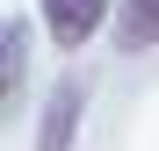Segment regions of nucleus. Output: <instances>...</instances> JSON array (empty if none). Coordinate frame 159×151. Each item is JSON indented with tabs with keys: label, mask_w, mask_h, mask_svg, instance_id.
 <instances>
[{
	"label": "nucleus",
	"mask_w": 159,
	"mask_h": 151,
	"mask_svg": "<svg viewBox=\"0 0 159 151\" xmlns=\"http://www.w3.org/2000/svg\"><path fill=\"white\" fill-rule=\"evenodd\" d=\"M0 58H7V79H0V115H15L22 108V86H29V22H7L0 29Z\"/></svg>",
	"instance_id": "obj_3"
},
{
	"label": "nucleus",
	"mask_w": 159,
	"mask_h": 151,
	"mask_svg": "<svg viewBox=\"0 0 159 151\" xmlns=\"http://www.w3.org/2000/svg\"><path fill=\"white\" fill-rule=\"evenodd\" d=\"M36 15H43V36L58 50H80V43H94V29L116 15V0H36Z\"/></svg>",
	"instance_id": "obj_1"
},
{
	"label": "nucleus",
	"mask_w": 159,
	"mask_h": 151,
	"mask_svg": "<svg viewBox=\"0 0 159 151\" xmlns=\"http://www.w3.org/2000/svg\"><path fill=\"white\" fill-rule=\"evenodd\" d=\"M80 108H87V79H58L51 101H43V122H36V151H72Z\"/></svg>",
	"instance_id": "obj_2"
},
{
	"label": "nucleus",
	"mask_w": 159,
	"mask_h": 151,
	"mask_svg": "<svg viewBox=\"0 0 159 151\" xmlns=\"http://www.w3.org/2000/svg\"><path fill=\"white\" fill-rule=\"evenodd\" d=\"M159 43V0H116V50L138 58Z\"/></svg>",
	"instance_id": "obj_4"
}]
</instances>
